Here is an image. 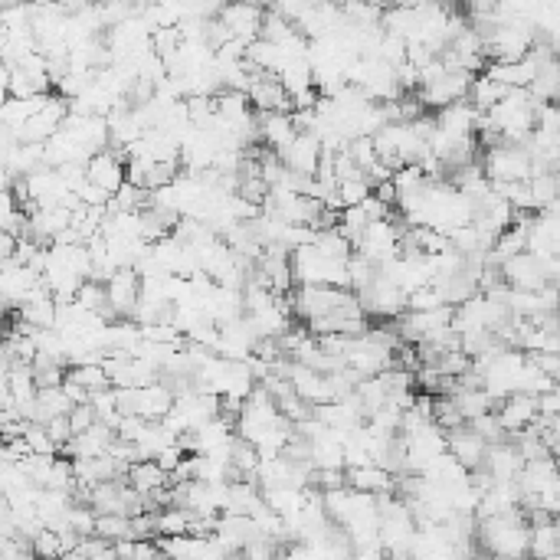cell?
<instances>
[{"label":"cell","instance_id":"cell-1","mask_svg":"<svg viewBox=\"0 0 560 560\" xmlns=\"http://www.w3.org/2000/svg\"><path fill=\"white\" fill-rule=\"evenodd\" d=\"M479 541L488 554H505V557L531 554V521L524 515V508L479 518Z\"/></svg>","mask_w":560,"mask_h":560},{"label":"cell","instance_id":"cell-2","mask_svg":"<svg viewBox=\"0 0 560 560\" xmlns=\"http://www.w3.org/2000/svg\"><path fill=\"white\" fill-rule=\"evenodd\" d=\"M354 295H357L354 289H338V285H299V289L289 295V302H292L295 318L312 321V318L338 312V308L348 305Z\"/></svg>","mask_w":560,"mask_h":560},{"label":"cell","instance_id":"cell-3","mask_svg":"<svg viewBox=\"0 0 560 560\" xmlns=\"http://www.w3.org/2000/svg\"><path fill=\"white\" fill-rule=\"evenodd\" d=\"M492 181H531V151L521 145H492L482 154Z\"/></svg>","mask_w":560,"mask_h":560},{"label":"cell","instance_id":"cell-4","mask_svg":"<svg viewBox=\"0 0 560 560\" xmlns=\"http://www.w3.org/2000/svg\"><path fill=\"white\" fill-rule=\"evenodd\" d=\"M403 226L387 217V220H371L367 223V230L364 236L357 240V253H364L367 259H374L377 266L380 262H390V259H397L400 256V240H403Z\"/></svg>","mask_w":560,"mask_h":560},{"label":"cell","instance_id":"cell-5","mask_svg":"<svg viewBox=\"0 0 560 560\" xmlns=\"http://www.w3.org/2000/svg\"><path fill=\"white\" fill-rule=\"evenodd\" d=\"M86 174L92 184H99L109 190V194H115V190L128 181V154L122 148H112V145L95 151L86 161Z\"/></svg>","mask_w":560,"mask_h":560},{"label":"cell","instance_id":"cell-6","mask_svg":"<svg viewBox=\"0 0 560 560\" xmlns=\"http://www.w3.org/2000/svg\"><path fill=\"white\" fill-rule=\"evenodd\" d=\"M502 276L511 289H524V292H538L544 289L547 282V269H544V259L538 253H531V249H524V253L511 256L502 262Z\"/></svg>","mask_w":560,"mask_h":560},{"label":"cell","instance_id":"cell-7","mask_svg":"<svg viewBox=\"0 0 560 560\" xmlns=\"http://www.w3.org/2000/svg\"><path fill=\"white\" fill-rule=\"evenodd\" d=\"M220 20L226 23V30H230L233 40H243V43H253L259 40L262 33V20H266V10L253 0H230V4L223 7Z\"/></svg>","mask_w":560,"mask_h":560},{"label":"cell","instance_id":"cell-8","mask_svg":"<svg viewBox=\"0 0 560 560\" xmlns=\"http://www.w3.org/2000/svg\"><path fill=\"white\" fill-rule=\"evenodd\" d=\"M495 413H498V420H502V426L508 430V436L524 433L528 426L538 423V416H541L538 397H534V393H524V390L511 393V397H505V400H498Z\"/></svg>","mask_w":560,"mask_h":560},{"label":"cell","instance_id":"cell-9","mask_svg":"<svg viewBox=\"0 0 560 560\" xmlns=\"http://www.w3.org/2000/svg\"><path fill=\"white\" fill-rule=\"evenodd\" d=\"M66 118H69V99H66V95H50L43 109L20 128V141H46V138H53L56 131L66 125Z\"/></svg>","mask_w":560,"mask_h":560},{"label":"cell","instance_id":"cell-10","mask_svg":"<svg viewBox=\"0 0 560 560\" xmlns=\"http://www.w3.org/2000/svg\"><path fill=\"white\" fill-rule=\"evenodd\" d=\"M249 102H253L256 112H292V95L282 86V79L276 73H259L249 82Z\"/></svg>","mask_w":560,"mask_h":560},{"label":"cell","instance_id":"cell-11","mask_svg":"<svg viewBox=\"0 0 560 560\" xmlns=\"http://www.w3.org/2000/svg\"><path fill=\"white\" fill-rule=\"evenodd\" d=\"M449 452L456 456L462 466H466L469 472L475 469H482L485 466V456H488V439L479 433V430H472V423H462L456 426V430H449Z\"/></svg>","mask_w":560,"mask_h":560},{"label":"cell","instance_id":"cell-12","mask_svg":"<svg viewBox=\"0 0 560 560\" xmlns=\"http://www.w3.org/2000/svg\"><path fill=\"white\" fill-rule=\"evenodd\" d=\"M105 285H109V302L118 318H135V308L141 302V272L135 266H125Z\"/></svg>","mask_w":560,"mask_h":560},{"label":"cell","instance_id":"cell-13","mask_svg":"<svg viewBox=\"0 0 560 560\" xmlns=\"http://www.w3.org/2000/svg\"><path fill=\"white\" fill-rule=\"evenodd\" d=\"M282 158H285V164H289L292 171L315 177L318 168H321V158H325L321 135H318V131H299V138H295L292 145L282 151Z\"/></svg>","mask_w":560,"mask_h":560},{"label":"cell","instance_id":"cell-14","mask_svg":"<svg viewBox=\"0 0 560 560\" xmlns=\"http://www.w3.org/2000/svg\"><path fill=\"white\" fill-rule=\"evenodd\" d=\"M259 135L262 145L282 154L299 138V125H295L292 112H259Z\"/></svg>","mask_w":560,"mask_h":560},{"label":"cell","instance_id":"cell-15","mask_svg":"<svg viewBox=\"0 0 560 560\" xmlns=\"http://www.w3.org/2000/svg\"><path fill=\"white\" fill-rule=\"evenodd\" d=\"M128 485L131 488H138L141 495H154V492H161L164 485H171V475L164 472L158 466V459H138V462H131V469H128Z\"/></svg>","mask_w":560,"mask_h":560},{"label":"cell","instance_id":"cell-16","mask_svg":"<svg viewBox=\"0 0 560 560\" xmlns=\"http://www.w3.org/2000/svg\"><path fill=\"white\" fill-rule=\"evenodd\" d=\"M348 482L357 488V492H371V495L393 492V488H397V479L390 475V469L377 466V462H367V466L348 469Z\"/></svg>","mask_w":560,"mask_h":560},{"label":"cell","instance_id":"cell-17","mask_svg":"<svg viewBox=\"0 0 560 560\" xmlns=\"http://www.w3.org/2000/svg\"><path fill=\"white\" fill-rule=\"evenodd\" d=\"M508 92H511V86H505V82H498L492 73H479V76H472L469 102H472L479 112H492Z\"/></svg>","mask_w":560,"mask_h":560},{"label":"cell","instance_id":"cell-18","mask_svg":"<svg viewBox=\"0 0 560 560\" xmlns=\"http://www.w3.org/2000/svg\"><path fill=\"white\" fill-rule=\"evenodd\" d=\"M73 407H76V403L69 400V393H66L63 384H59V387H40V393H37V407H33V420L46 423V420H53V416L69 413Z\"/></svg>","mask_w":560,"mask_h":560},{"label":"cell","instance_id":"cell-19","mask_svg":"<svg viewBox=\"0 0 560 560\" xmlns=\"http://www.w3.org/2000/svg\"><path fill=\"white\" fill-rule=\"evenodd\" d=\"M69 377L79 380L82 387H89L92 393L95 390H105V387H112V377L109 371H105V364L102 361H95V364H76V367H69Z\"/></svg>","mask_w":560,"mask_h":560},{"label":"cell","instance_id":"cell-20","mask_svg":"<svg viewBox=\"0 0 560 560\" xmlns=\"http://www.w3.org/2000/svg\"><path fill=\"white\" fill-rule=\"evenodd\" d=\"M531 194L538 200V210H547L560 197V184H557V171H544L531 177Z\"/></svg>","mask_w":560,"mask_h":560},{"label":"cell","instance_id":"cell-21","mask_svg":"<svg viewBox=\"0 0 560 560\" xmlns=\"http://www.w3.org/2000/svg\"><path fill=\"white\" fill-rule=\"evenodd\" d=\"M33 554L37 557H63V538L56 528H40L33 534Z\"/></svg>","mask_w":560,"mask_h":560},{"label":"cell","instance_id":"cell-22","mask_svg":"<svg viewBox=\"0 0 560 560\" xmlns=\"http://www.w3.org/2000/svg\"><path fill=\"white\" fill-rule=\"evenodd\" d=\"M69 423H73V430H76V433H86L89 426L99 423V413H95L92 400H89V403H76V407L69 410Z\"/></svg>","mask_w":560,"mask_h":560},{"label":"cell","instance_id":"cell-23","mask_svg":"<svg viewBox=\"0 0 560 560\" xmlns=\"http://www.w3.org/2000/svg\"><path fill=\"white\" fill-rule=\"evenodd\" d=\"M154 459H158V466H161L164 472H168V475H174L177 469H181V462L187 459V449H184L181 443H171L168 449H161V452H158V456H154Z\"/></svg>","mask_w":560,"mask_h":560},{"label":"cell","instance_id":"cell-24","mask_svg":"<svg viewBox=\"0 0 560 560\" xmlns=\"http://www.w3.org/2000/svg\"><path fill=\"white\" fill-rule=\"evenodd\" d=\"M541 37H544L547 43H551V50H554V53L560 56V23H557V27H554L551 33H541Z\"/></svg>","mask_w":560,"mask_h":560},{"label":"cell","instance_id":"cell-25","mask_svg":"<svg viewBox=\"0 0 560 560\" xmlns=\"http://www.w3.org/2000/svg\"><path fill=\"white\" fill-rule=\"evenodd\" d=\"M4 7H17V4H30V0H0Z\"/></svg>","mask_w":560,"mask_h":560},{"label":"cell","instance_id":"cell-26","mask_svg":"<svg viewBox=\"0 0 560 560\" xmlns=\"http://www.w3.org/2000/svg\"><path fill=\"white\" fill-rule=\"evenodd\" d=\"M554 102H557V105H560V92H557V99H554Z\"/></svg>","mask_w":560,"mask_h":560}]
</instances>
